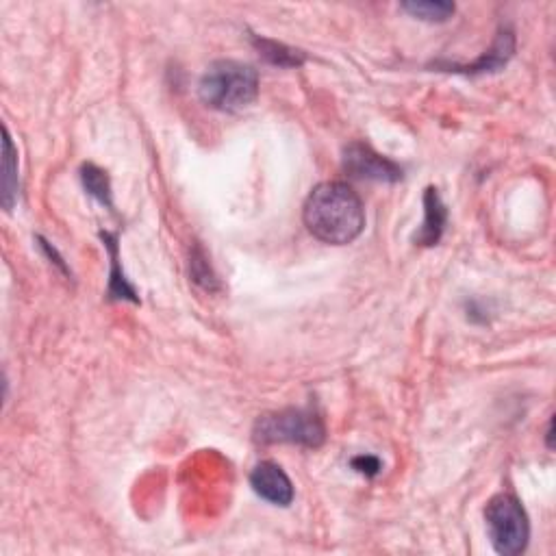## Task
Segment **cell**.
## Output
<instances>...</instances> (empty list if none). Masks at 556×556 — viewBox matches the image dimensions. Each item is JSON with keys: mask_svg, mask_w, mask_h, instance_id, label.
I'll return each instance as SVG.
<instances>
[{"mask_svg": "<svg viewBox=\"0 0 556 556\" xmlns=\"http://www.w3.org/2000/svg\"><path fill=\"white\" fill-rule=\"evenodd\" d=\"M302 220L320 242L346 246L365 229L363 200L348 183L326 181L311 189L302 207Z\"/></svg>", "mask_w": 556, "mask_h": 556, "instance_id": "6da1fadb", "label": "cell"}, {"mask_svg": "<svg viewBox=\"0 0 556 556\" xmlns=\"http://www.w3.org/2000/svg\"><path fill=\"white\" fill-rule=\"evenodd\" d=\"M198 96L207 107L235 113L250 107L259 96V74L242 61L220 59L211 63L198 83Z\"/></svg>", "mask_w": 556, "mask_h": 556, "instance_id": "7a4b0ae2", "label": "cell"}, {"mask_svg": "<svg viewBox=\"0 0 556 556\" xmlns=\"http://www.w3.org/2000/svg\"><path fill=\"white\" fill-rule=\"evenodd\" d=\"M257 444H296L305 448H320L326 441V426L320 413L311 409H283L263 413L252 428Z\"/></svg>", "mask_w": 556, "mask_h": 556, "instance_id": "3957f363", "label": "cell"}, {"mask_svg": "<svg viewBox=\"0 0 556 556\" xmlns=\"http://www.w3.org/2000/svg\"><path fill=\"white\" fill-rule=\"evenodd\" d=\"M485 522L489 541L502 556L522 554L530 539L528 515L522 502L511 494L491 498L485 509Z\"/></svg>", "mask_w": 556, "mask_h": 556, "instance_id": "277c9868", "label": "cell"}, {"mask_svg": "<svg viewBox=\"0 0 556 556\" xmlns=\"http://www.w3.org/2000/svg\"><path fill=\"white\" fill-rule=\"evenodd\" d=\"M344 172L352 179L376 181V183H398L402 181V168L396 161L383 157L381 153L363 142H352L344 150Z\"/></svg>", "mask_w": 556, "mask_h": 556, "instance_id": "5b68a950", "label": "cell"}, {"mask_svg": "<svg viewBox=\"0 0 556 556\" xmlns=\"http://www.w3.org/2000/svg\"><path fill=\"white\" fill-rule=\"evenodd\" d=\"M250 487L263 500L276 507H289L294 502V485L285 470L274 461H261L250 472Z\"/></svg>", "mask_w": 556, "mask_h": 556, "instance_id": "8992f818", "label": "cell"}, {"mask_svg": "<svg viewBox=\"0 0 556 556\" xmlns=\"http://www.w3.org/2000/svg\"><path fill=\"white\" fill-rule=\"evenodd\" d=\"M448 209L441 200L435 187H428L424 194V222L420 231L415 233V244L420 246H437L441 235L446 231Z\"/></svg>", "mask_w": 556, "mask_h": 556, "instance_id": "52a82bcc", "label": "cell"}, {"mask_svg": "<svg viewBox=\"0 0 556 556\" xmlns=\"http://www.w3.org/2000/svg\"><path fill=\"white\" fill-rule=\"evenodd\" d=\"M515 50V35L511 29H500L496 35V42L487 53L470 66H450V72H463V74H485L496 72L502 66H507V61L513 57Z\"/></svg>", "mask_w": 556, "mask_h": 556, "instance_id": "ba28073f", "label": "cell"}, {"mask_svg": "<svg viewBox=\"0 0 556 556\" xmlns=\"http://www.w3.org/2000/svg\"><path fill=\"white\" fill-rule=\"evenodd\" d=\"M5 137H3V179H0V187H3V192H0V200H3V207L7 211H11L16 207V200H18V150L14 146V139L9 135V129L5 126L3 129Z\"/></svg>", "mask_w": 556, "mask_h": 556, "instance_id": "9c48e42d", "label": "cell"}, {"mask_svg": "<svg viewBox=\"0 0 556 556\" xmlns=\"http://www.w3.org/2000/svg\"><path fill=\"white\" fill-rule=\"evenodd\" d=\"M105 242V248L109 250L111 257V278H109V300H129V302H139L135 287L126 281L124 272L120 270V248H118V235L111 233H100Z\"/></svg>", "mask_w": 556, "mask_h": 556, "instance_id": "30bf717a", "label": "cell"}, {"mask_svg": "<svg viewBox=\"0 0 556 556\" xmlns=\"http://www.w3.org/2000/svg\"><path fill=\"white\" fill-rule=\"evenodd\" d=\"M252 44L259 50V55L272 63V66H281V68H298L302 63L307 61V55L302 53L298 48L292 46H285L281 42H274L268 40V37H259V35H252Z\"/></svg>", "mask_w": 556, "mask_h": 556, "instance_id": "8fae6325", "label": "cell"}, {"mask_svg": "<svg viewBox=\"0 0 556 556\" xmlns=\"http://www.w3.org/2000/svg\"><path fill=\"white\" fill-rule=\"evenodd\" d=\"M402 9L424 22H446L457 11L454 3L448 0H411V3H402Z\"/></svg>", "mask_w": 556, "mask_h": 556, "instance_id": "7c38bea8", "label": "cell"}, {"mask_svg": "<svg viewBox=\"0 0 556 556\" xmlns=\"http://www.w3.org/2000/svg\"><path fill=\"white\" fill-rule=\"evenodd\" d=\"M81 181L85 185L87 192H90L100 205H107L111 207V183H109V176L105 170H100L94 163H85L81 168Z\"/></svg>", "mask_w": 556, "mask_h": 556, "instance_id": "4fadbf2b", "label": "cell"}, {"mask_svg": "<svg viewBox=\"0 0 556 556\" xmlns=\"http://www.w3.org/2000/svg\"><path fill=\"white\" fill-rule=\"evenodd\" d=\"M192 276H194V281L198 285H202L205 289H209V292H213V289H218V278L216 274H213L211 270V265L207 261V257L202 255V250L196 248V252L192 255Z\"/></svg>", "mask_w": 556, "mask_h": 556, "instance_id": "5bb4252c", "label": "cell"}, {"mask_svg": "<svg viewBox=\"0 0 556 556\" xmlns=\"http://www.w3.org/2000/svg\"><path fill=\"white\" fill-rule=\"evenodd\" d=\"M350 465H352V470H357L359 474L368 476V478H374L378 472H381V461L372 457V454H361V457L352 459Z\"/></svg>", "mask_w": 556, "mask_h": 556, "instance_id": "9a60e30c", "label": "cell"}]
</instances>
